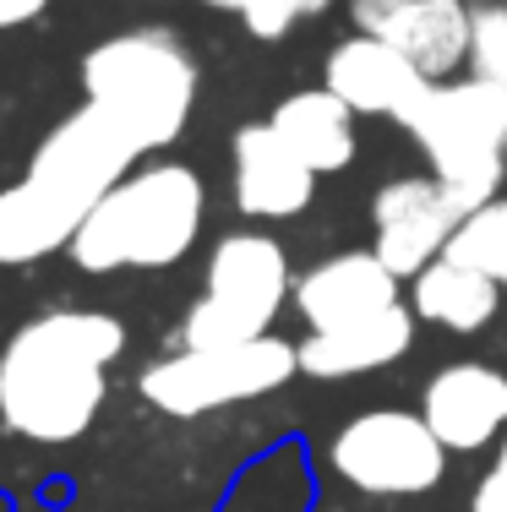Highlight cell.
Returning <instances> with one entry per match:
<instances>
[{"label": "cell", "instance_id": "1", "mask_svg": "<svg viewBox=\"0 0 507 512\" xmlns=\"http://www.w3.org/2000/svg\"><path fill=\"white\" fill-rule=\"evenodd\" d=\"M126 355V322L93 306H50L0 344V436L71 447L110 398V365Z\"/></svg>", "mask_w": 507, "mask_h": 512}, {"label": "cell", "instance_id": "2", "mask_svg": "<svg viewBox=\"0 0 507 512\" xmlns=\"http://www.w3.org/2000/svg\"><path fill=\"white\" fill-rule=\"evenodd\" d=\"M208 218V186L191 164L159 158L120 175L82 229L71 235V267L104 278V273H164L191 256Z\"/></svg>", "mask_w": 507, "mask_h": 512}, {"label": "cell", "instance_id": "3", "mask_svg": "<svg viewBox=\"0 0 507 512\" xmlns=\"http://www.w3.org/2000/svg\"><path fill=\"white\" fill-rule=\"evenodd\" d=\"M202 71L175 28H126L82 55V93L142 148V158L180 142L197 109Z\"/></svg>", "mask_w": 507, "mask_h": 512}, {"label": "cell", "instance_id": "4", "mask_svg": "<svg viewBox=\"0 0 507 512\" xmlns=\"http://www.w3.org/2000/svg\"><path fill=\"white\" fill-rule=\"evenodd\" d=\"M404 137L426 153V169L475 207L507 186V88L486 77L426 82L415 104L398 115Z\"/></svg>", "mask_w": 507, "mask_h": 512}, {"label": "cell", "instance_id": "5", "mask_svg": "<svg viewBox=\"0 0 507 512\" xmlns=\"http://www.w3.org/2000/svg\"><path fill=\"white\" fill-rule=\"evenodd\" d=\"M295 278H289V251L268 229H229L213 240L202 295L186 306L175 327V349H229L273 333L284 316Z\"/></svg>", "mask_w": 507, "mask_h": 512}, {"label": "cell", "instance_id": "6", "mask_svg": "<svg viewBox=\"0 0 507 512\" xmlns=\"http://www.w3.org/2000/svg\"><path fill=\"white\" fill-rule=\"evenodd\" d=\"M289 376H300V349L279 333H262L229 349H169L137 371V393L169 420H197L213 409L257 404L289 387Z\"/></svg>", "mask_w": 507, "mask_h": 512}, {"label": "cell", "instance_id": "7", "mask_svg": "<svg viewBox=\"0 0 507 512\" xmlns=\"http://www.w3.org/2000/svg\"><path fill=\"white\" fill-rule=\"evenodd\" d=\"M328 469L360 496L404 502L442 485L448 447L420 420V409H360L333 431Z\"/></svg>", "mask_w": 507, "mask_h": 512}, {"label": "cell", "instance_id": "8", "mask_svg": "<svg viewBox=\"0 0 507 512\" xmlns=\"http://www.w3.org/2000/svg\"><path fill=\"white\" fill-rule=\"evenodd\" d=\"M142 164V148L104 115L99 104L82 99V109H71L66 120H55L44 131V142L28 158V180L44 186L55 202H66L71 213L88 218L93 202L115 186L120 175Z\"/></svg>", "mask_w": 507, "mask_h": 512}, {"label": "cell", "instance_id": "9", "mask_svg": "<svg viewBox=\"0 0 507 512\" xmlns=\"http://www.w3.org/2000/svg\"><path fill=\"white\" fill-rule=\"evenodd\" d=\"M464 218H469V202L442 186L437 175H398L371 197V235H377L371 251L398 278H415L426 262H437L448 251L453 229Z\"/></svg>", "mask_w": 507, "mask_h": 512}, {"label": "cell", "instance_id": "10", "mask_svg": "<svg viewBox=\"0 0 507 512\" xmlns=\"http://www.w3.org/2000/svg\"><path fill=\"white\" fill-rule=\"evenodd\" d=\"M349 22L366 39L393 44L426 82H448L469 66L464 0H349Z\"/></svg>", "mask_w": 507, "mask_h": 512}, {"label": "cell", "instance_id": "11", "mask_svg": "<svg viewBox=\"0 0 507 512\" xmlns=\"http://www.w3.org/2000/svg\"><path fill=\"white\" fill-rule=\"evenodd\" d=\"M317 169L306 164L268 120H251L229 137V197L235 213L262 218V224H284L300 218L317 197Z\"/></svg>", "mask_w": 507, "mask_h": 512}, {"label": "cell", "instance_id": "12", "mask_svg": "<svg viewBox=\"0 0 507 512\" xmlns=\"http://www.w3.org/2000/svg\"><path fill=\"white\" fill-rule=\"evenodd\" d=\"M420 420L448 453H480L507 431V371L486 360H448L420 387Z\"/></svg>", "mask_w": 507, "mask_h": 512}, {"label": "cell", "instance_id": "13", "mask_svg": "<svg viewBox=\"0 0 507 512\" xmlns=\"http://www.w3.org/2000/svg\"><path fill=\"white\" fill-rule=\"evenodd\" d=\"M398 284L404 278L382 262L377 251H333L317 267L295 278V316L306 322V333H333V327L366 322V316L398 306Z\"/></svg>", "mask_w": 507, "mask_h": 512}, {"label": "cell", "instance_id": "14", "mask_svg": "<svg viewBox=\"0 0 507 512\" xmlns=\"http://www.w3.org/2000/svg\"><path fill=\"white\" fill-rule=\"evenodd\" d=\"M322 88L333 99H344L355 115H393L398 120L426 93V77L393 44L355 33V39H338L328 50V60H322Z\"/></svg>", "mask_w": 507, "mask_h": 512}, {"label": "cell", "instance_id": "15", "mask_svg": "<svg viewBox=\"0 0 507 512\" xmlns=\"http://www.w3.org/2000/svg\"><path fill=\"white\" fill-rule=\"evenodd\" d=\"M415 322L409 300L366 316V322L333 327V333H306L300 338V371L317 382H344V376H366V371H388L393 360H404L415 349Z\"/></svg>", "mask_w": 507, "mask_h": 512}, {"label": "cell", "instance_id": "16", "mask_svg": "<svg viewBox=\"0 0 507 512\" xmlns=\"http://www.w3.org/2000/svg\"><path fill=\"white\" fill-rule=\"evenodd\" d=\"M355 120H360L355 109H349L344 99H333L328 88H300V93H289V99L273 104L268 126L279 131L317 175H338V169H349L355 153H360V126Z\"/></svg>", "mask_w": 507, "mask_h": 512}, {"label": "cell", "instance_id": "17", "mask_svg": "<svg viewBox=\"0 0 507 512\" xmlns=\"http://www.w3.org/2000/svg\"><path fill=\"white\" fill-rule=\"evenodd\" d=\"M409 311L420 316V322L442 327V333H480V327L497 322L502 311V289L491 284L480 267L458 262V256L442 251L437 262H426L415 278H409Z\"/></svg>", "mask_w": 507, "mask_h": 512}, {"label": "cell", "instance_id": "18", "mask_svg": "<svg viewBox=\"0 0 507 512\" xmlns=\"http://www.w3.org/2000/svg\"><path fill=\"white\" fill-rule=\"evenodd\" d=\"M82 229V213L55 202L28 175L0 186V267H33L44 256H60Z\"/></svg>", "mask_w": 507, "mask_h": 512}, {"label": "cell", "instance_id": "19", "mask_svg": "<svg viewBox=\"0 0 507 512\" xmlns=\"http://www.w3.org/2000/svg\"><path fill=\"white\" fill-rule=\"evenodd\" d=\"M448 256L480 267V273L507 295V197H491L486 207H475V213L453 229Z\"/></svg>", "mask_w": 507, "mask_h": 512}, {"label": "cell", "instance_id": "20", "mask_svg": "<svg viewBox=\"0 0 507 512\" xmlns=\"http://www.w3.org/2000/svg\"><path fill=\"white\" fill-rule=\"evenodd\" d=\"M202 6H213V11H229V17H240L246 22V33L251 39H284L295 22H306V17H322V11L333 6V0H202Z\"/></svg>", "mask_w": 507, "mask_h": 512}, {"label": "cell", "instance_id": "21", "mask_svg": "<svg viewBox=\"0 0 507 512\" xmlns=\"http://www.w3.org/2000/svg\"><path fill=\"white\" fill-rule=\"evenodd\" d=\"M469 77L507 88V0L469 6Z\"/></svg>", "mask_w": 507, "mask_h": 512}, {"label": "cell", "instance_id": "22", "mask_svg": "<svg viewBox=\"0 0 507 512\" xmlns=\"http://www.w3.org/2000/svg\"><path fill=\"white\" fill-rule=\"evenodd\" d=\"M469 512H507V431H502V442H497L491 469L480 474L475 496H469Z\"/></svg>", "mask_w": 507, "mask_h": 512}, {"label": "cell", "instance_id": "23", "mask_svg": "<svg viewBox=\"0 0 507 512\" xmlns=\"http://www.w3.org/2000/svg\"><path fill=\"white\" fill-rule=\"evenodd\" d=\"M44 11H50V0H0V33L28 28V22H39Z\"/></svg>", "mask_w": 507, "mask_h": 512}]
</instances>
